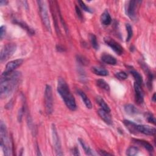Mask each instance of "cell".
<instances>
[{
	"label": "cell",
	"mask_w": 156,
	"mask_h": 156,
	"mask_svg": "<svg viewBox=\"0 0 156 156\" xmlns=\"http://www.w3.org/2000/svg\"><path fill=\"white\" fill-rule=\"evenodd\" d=\"M52 136L53 140V143L54 146L55 152L57 155H62L63 154L62 151V147H61V143L60 141L59 136L57 133V130L56 129L55 126L53 124H52Z\"/></svg>",
	"instance_id": "obj_7"
},
{
	"label": "cell",
	"mask_w": 156,
	"mask_h": 156,
	"mask_svg": "<svg viewBox=\"0 0 156 156\" xmlns=\"http://www.w3.org/2000/svg\"><path fill=\"white\" fill-rule=\"evenodd\" d=\"M101 60L108 65H114L116 64V59L112 56V55H110L108 54H103L101 55Z\"/></svg>",
	"instance_id": "obj_14"
},
{
	"label": "cell",
	"mask_w": 156,
	"mask_h": 156,
	"mask_svg": "<svg viewBox=\"0 0 156 156\" xmlns=\"http://www.w3.org/2000/svg\"><path fill=\"white\" fill-rule=\"evenodd\" d=\"M99 152V154L101 155H104V156H106V155H112V154H110V153H108L107 152H106L105 151H104V150H100L98 151Z\"/></svg>",
	"instance_id": "obj_36"
},
{
	"label": "cell",
	"mask_w": 156,
	"mask_h": 156,
	"mask_svg": "<svg viewBox=\"0 0 156 156\" xmlns=\"http://www.w3.org/2000/svg\"><path fill=\"white\" fill-rule=\"evenodd\" d=\"M139 149L135 146H130L126 151V154L129 156H134L138 154Z\"/></svg>",
	"instance_id": "obj_27"
},
{
	"label": "cell",
	"mask_w": 156,
	"mask_h": 156,
	"mask_svg": "<svg viewBox=\"0 0 156 156\" xmlns=\"http://www.w3.org/2000/svg\"><path fill=\"white\" fill-rule=\"evenodd\" d=\"M104 42L118 55H121L123 53V48L115 40L109 37L104 38Z\"/></svg>",
	"instance_id": "obj_9"
},
{
	"label": "cell",
	"mask_w": 156,
	"mask_h": 156,
	"mask_svg": "<svg viewBox=\"0 0 156 156\" xmlns=\"http://www.w3.org/2000/svg\"><path fill=\"white\" fill-rule=\"evenodd\" d=\"M16 46L15 43H7L1 49L0 54V60L1 62L7 60L15 52Z\"/></svg>",
	"instance_id": "obj_6"
},
{
	"label": "cell",
	"mask_w": 156,
	"mask_h": 156,
	"mask_svg": "<svg viewBox=\"0 0 156 156\" xmlns=\"http://www.w3.org/2000/svg\"><path fill=\"white\" fill-rule=\"evenodd\" d=\"M89 39L92 47L96 50L99 49V44L97 41V38L96 35L93 34H90L89 35Z\"/></svg>",
	"instance_id": "obj_26"
},
{
	"label": "cell",
	"mask_w": 156,
	"mask_h": 156,
	"mask_svg": "<svg viewBox=\"0 0 156 156\" xmlns=\"http://www.w3.org/2000/svg\"><path fill=\"white\" fill-rule=\"evenodd\" d=\"M14 23L18 24V26H21L23 29H24V30H26L27 31V32L30 34V35H34L35 34V31L30 28L26 23H24V21H18V20H14Z\"/></svg>",
	"instance_id": "obj_21"
},
{
	"label": "cell",
	"mask_w": 156,
	"mask_h": 156,
	"mask_svg": "<svg viewBox=\"0 0 156 156\" xmlns=\"http://www.w3.org/2000/svg\"><path fill=\"white\" fill-rule=\"evenodd\" d=\"M39 9V12L40 13V16L42 20V22L45 26L48 31L51 32V27L50 20L48 15V12L47 10V7L46 3L43 1H37Z\"/></svg>",
	"instance_id": "obj_4"
},
{
	"label": "cell",
	"mask_w": 156,
	"mask_h": 156,
	"mask_svg": "<svg viewBox=\"0 0 156 156\" xmlns=\"http://www.w3.org/2000/svg\"><path fill=\"white\" fill-rule=\"evenodd\" d=\"M101 22L104 26H108L112 23V18L107 10H105L101 14Z\"/></svg>",
	"instance_id": "obj_17"
},
{
	"label": "cell",
	"mask_w": 156,
	"mask_h": 156,
	"mask_svg": "<svg viewBox=\"0 0 156 156\" xmlns=\"http://www.w3.org/2000/svg\"><path fill=\"white\" fill-rule=\"evenodd\" d=\"M96 85L101 88V89H103L107 91H110V86L107 83V82L104 80V79H98L96 80Z\"/></svg>",
	"instance_id": "obj_24"
},
{
	"label": "cell",
	"mask_w": 156,
	"mask_h": 156,
	"mask_svg": "<svg viewBox=\"0 0 156 156\" xmlns=\"http://www.w3.org/2000/svg\"><path fill=\"white\" fill-rule=\"evenodd\" d=\"M91 71L94 74L101 76H106L108 74V71L101 66H93L91 68Z\"/></svg>",
	"instance_id": "obj_19"
},
{
	"label": "cell",
	"mask_w": 156,
	"mask_h": 156,
	"mask_svg": "<svg viewBox=\"0 0 156 156\" xmlns=\"http://www.w3.org/2000/svg\"><path fill=\"white\" fill-rule=\"evenodd\" d=\"M140 1H129L126 5V15L133 21L135 20L137 18L136 15V9L137 5Z\"/></svg>",
	"instance_id": "obj_8"
},
{
	"label": "cell",
	"mask_w": 156,
	"mask_h": 156,
	"mask_svg": "<svg viewBox=\"0 0 156 156\" xmlns=\"http://www.w3.org/2000/svg\"><path fill=\"white\" fill-rule=\"evenodd\" d=\"M21 73L13 71L2 73L0 79V94L1 98L9 96L17 87L20 80Z\"/></svg>",
	"instance_id": "obj_1"
},
{
	"label": "cell",
	"mask_w": 156,
	"mask_h": 156,
	"mask_svg": "<svg viewBox=\"0 0 156 156\" xmlns=\"http://www.w3.org/2000/svg\"><path fill=\"white\" fill-rule=\"evenodd\" d=\"M23 62V60L21 58L16 59L14 60H12L7 63L5 66V69L4 73H10L15 71L16 68L19 67Z\"/></svg>",
	"instance_id": "obj_12"
},
{
	"label": "cell",
	"mask_w": 156,
	"mask_h": 156,
	"mask_svg": "<svg viewBox=\"0 0 156 156\" xmlns=\"http://www.w3.org/2000/svg\"><path fill=\"white\" fill-rule=\"evenodd\" d=\"M78 141H79L80 145L82 146V148L84 150V152H85V154L88 155H94V153L93 152V151H92V149L90 148V147L85 142L84 140H83L81 138H79Z\"/></svg>",
	"instance_id": "obj_20"
},
{
	"label": "cell",
	"mask_w": 156,
	"mask_h": 156,
	"mask_svg": "<svg viewBox=\"0 0 156 156\" xmlns=\"http://www.w3.org/2000/svg\"><path fill=\"white\" fill-rule=\"evenodd\" d=\"M123 123L130 133H135V134L137 133V131H136V123H135L133 121L127 120V119L124 120Z\"/></svg>",
	"instance_id": "obj_18"
},
{
	"label": "cell",
	"mask_w": 156,
	"mask_h": 156,
	"mask_svg": "<svg viewBox=\"0 0 156 156\" xmlns=\"http://www.w3.org/2000/svg\"><path fill=\"white\" fill-rule=\"evenodd\" d=\"M0 145L5 155H12V150L10 141L8 136L6 126L2 121H1L0 122Z\"/></svg>",
	"instance_id": "obj_3"
},
{
	"label": "cell",
	"mask_w": 156,
	"mask_h": 156,
	"mask_svg": "<svg viewBox=\"0 0 156 156\" xmlns=\"http://www.w3.org/2000/svg\"><path fill=\"white\" fill-rule=\"evenodd\" d=\"M96 102L99 105V106L101 107L102 109H103L104 110L107 112H109V113L110 112V108L109 106L107 104L105 101L100 96L96 97Z\"/></svg>",
	"instance_id": "obj_23"
},
{
	"label": "cell",
	"mask_w": 156,
	"mask_h": 156,
	"mask_svg": "<svg viewBox=\"0 0 156 156\" xmlns=\"http://www.w3.org/2000/svg\"><path fill=\"white\" fill-rule=\"evenodd\" d=\"M73 154L74 155H80V153H79V149H78L77 147H75L73 148Z\"/></svg>",
	"instance_id": "obj_37"
},
{
	"label": "cell",
	"mask_w": 156,
	"mask_h": 156,
	"mask_svg": "<svg viewBox=\"0 0 156 156\" xmlns=\"http://www.w3.org/2000/svg\"><path fill=\"white\" fill-rule=\"evenodd\" d=\"M130 73L133 77L134 79L135 80V82L141 85L143 83V78L140 74L135 70H130Z\"/></svg>",
	"instance_id": "obj_25"
},
{
	"label": "cell",
	"mask_w": 156,
	"mask_h": 156,
	"mask_svg": "<svg viewBox=\"0 0 156 156\" xmlns=\"http://www.w3.org/2000/svg\"><path fill=\"white\" fill-rule=\"evenodd\" d=\"M57 90L66 107L72 111L76 110L77 105L75 99L72 94L66 82L62 77L58 79Z\"/></svg>",
	"instance_id": "obj_2"
},
{
	"label": "cell",
	"mask_w": 156,
	"mask_h": 156,
	"mask_svg": "<svg viewBox=\"0 0 156 156\" xmlns=\"http://www.w3.org/2000/svg\"><path fill=\"white\" fill-rule=\"evenodd\" d=\"M56 48H57V50L58 51H60V52H63V51H64V49H63V48H62V47H61L60 46H59V45H57V47H56Z\"/></svg>",
	"instance_id": "obj_38"
},
{
	"label": "cell",
	"mask_w": 156,
	"mask_h": 156,
	"mask_svg": "<svg viewBox=\"0 0 156 156\" xmlns=\"http://www.w3.org/2000/svg\"><path fill=\"white\" fill-rule=\"evenodd\" d=\"M115 76L119 80H125L127 78V74L124 71H119L115 73Z\"/></svg>",
	"instance_id": "obj_30"
},
{
	"label": "cell",
	"mask_w": 156,
	"mask_h": 156,
	"mask_svg": "<svg viewBox=\"0 0 156 156\" xmlns=\"http://www.w3.org/2000/svg\"><path fill=\"white\" fill-rule=\"evenodd\" d=\"M99 116L101 117V118L107 124L111 125L113 123V121L112 119V117L109 113V112H107L103 109L101 108L99 109L98 111Z\"/></svg>",
	"instance_id": "obj_13"
},
{
	"label": "cell",
	"mask_w": 156,
	"mask_h": 156,
	"mask_svg": "<svg viewBox=\"0 0 156 156\" xmlns=\"http://www.w3.org/2000/svg\"><path fill=\"white\" fill-rule=\"evenodd\" d=\"M24 108L23 107H21L20 109V110H19V112L18 113V121L20 122H21V121L22 116H23V115L24 113Z\"/></svg>",
	"instance_id": "obj_35"
},
{
	"label": "cell",
	"mask_w": 156,
	"mask_h": 156,
	"mask_svg": "<svg viewBox=\"0 0 156 156\" xmlns=\"http://www.w3.org/2000/svg\"><path fill=\"white\" fill-rule=\"evenodd\" d=\"M137 133H141L147 135H154L156 130L154 127L144 124H137L136 126Z\"/></svg>",
	"instance_id": "obj_10"
},
{
	"label": "cell",
	"mask_w": 156,
	"mask_h": 156,
	"mask_svg": "<svg viewBox=\"0 0 156 156\" xmlns=\"http://www.w3.org/2000/svg\"><path fill=\"white\" fill-rule=\"evenodd\" d=\"M5 30H6L5 26H1V27H0V38H1V39H2L3 37L5 36Z\"/></svg>",
	"instance_id": "obj_34"
},
{
	"label": "cell",
	"mask_w": 156,
	"mask_h": 156,
	"mask_svg": "<svg viewBox=\"0 0 156 156\" xmlns=\"http://www.w3.org/2000/svg\"><path fill=\"white\" fill-rule=\"evenodd\" d=\"M146 119L147 120L148 122H151V123H152L154 124H155V117L154 116V115L151 113H149V112H147L146 113Z\"/></svg>",
	"instance_id": "obj_32"
},
{
	"label": "cell",
	"mask_w": 156,
	"mask_h": 156,
	"mask_svg": "<svg viewBox=\"0 0 156 156\" xmlns=\"http://www.w3.org/2000/svg\"><path fill=\"white\" fill-rule=\"evenodd\" d=\"M77 92L79 94V95L80 96V97L81 98V99H82V101L83 102L84 104L85 105L86 107L89 109H91L92 108V104H91L90 99L86 95V94L80 90H77Z\"/></svg>",
	"instance_id": "obj_16"
},
{
	"label": "cell",
	"mask_w": 156,
	"mask_h": 156,
	"mask_svg": "<svg viewBox=\"0 0 156 156\" xmlns=\"http://www.w3.org/2000/svg\"><path fill=\"white\" fill-rule=\"evenodd\" d=\"M133 141L141 145L142 147H143L145 149H146L149 152H152L154 151L153 146L151 143H149L147 141H145L143 140H139V139H133Z\"/></svg>",
	"instance_id": "obj_15"
},
{
	"label": "cell",
	"mask_w": 156,
	"mask_h": 156,
	"mask_svg": "<svg viewBox=\"0 0 156 156\" xmlns=\"http://www.w3.org/2000/svg\"><path fill=\"white\" fill-rule=\"evenodd\" d=\"M76 14H77V16H78V18L80 19V20H83V15H82V12H81V10H80V9L78 7V6H76Z\"/></svg>",
	"instance_id": "obj_33"
},
{
	"label": "cell",
	"mask_w": 156,
	"mask_h": 156,
	"mask_svg": "<svg viewBox=\"0 0 156 156\" xmlns=\"http://www.w3.org/2000/svg\"><path fill=\"white\" fill-rule=\"evenodd\" d=\"M126 30L127 32V37L126 38V41H129L132 38V35H133V30L131 25L130 24H126Z\"/></svg>",
	"instance_id": "obj_28"
},
{
	"label": "cell",
	"mask_w": 156,
	"mask_h": 156,
	"mask_svg": "<svg viewBox=\"0 0 156 156\" xmlns=\"http://www.w3.org/2000/svg\"><path fill=\"white\" fill-rule=\"evenodd\" d=\"M124 110L127 114L131 115L137 114L138 112V110L136 108V107L131 104H126L124 106Z\"/></svg>",
	"instance_id": "obj_22"
},
{
	"label": "cell",
	"mask_w": 156,
	"mask_h": 156,
	"mask_svg": "<svg viewBox=\"0 0 156 156\" xmlns=\"http://www.w3.org/2000/svg\"><path fill=\"white\" fill-rule=\"evenodd\" d=\"M8 1H4V0H1L0 1V5H6L7 4Z\"/></svg>",
	"instance_id": "obj_39"
},
{
	"label": "cell",
	"mask_w": 156,
	"mask_h": 156,
	"mask_svg": "<svg viewBox=\"0 0 156 156\" xmlns=\"http://www.w3.org/2000/svg\"><path fill=\"white\" fill-rule=\"evenodd\" d=\"M44 102L46 113L50 115L53 112V96L52 88L49 85H46L45 87Z\"/></svg>",
	"instance_id": "obj_5"
},
{
	"label": "cell",
	"mask_w": 156,
	"mask_h": 156,
	"mask_svg": "<svg viewBox=\"0 0 156 156\" xmlns=\"http://www.w3.org/2000/svg\"><path fill=\"white\" fill-rule=\"evenodd\" d=\"M134 91H135V99L137 104H141L144 101V94L141 88V85L137 83H134Z\"/></svg>",
	"instance_id": "obj_11"
},
{
	"label": "cell",
	"mask_w": 156,
	"mask_h": 156,
	"mask_svg": "<svg viewBox=\"0 0 156 156\" xmlns=\"http://www.w3.org/2000/svg\"><path fill=\"white\" fill-rule=\"evenodd\" d=\"M152 101L155 102V93H154L152 96Z\"/></svg>",
	"instance_id": "obj_40"
},
{
	"label": "cell",
	"mask_w": 156,
	"mask_h": 156,
	"mask_svg": "<svg viewBox=\"0 0 156 156\" xmlns=\"http://www.w3.org/2000/svg\"><path fill=\"white\" fill-rule=\"evenodd\" d=\"M76 59H77V61L79 63V64L82 65H87L89 62L87 58L80 55H77L76 56Z\"/></svg>",
	"instance_id": "obj_29"
},
{
	"label": "cell",
	"mask_w": 156,
	"mask_h": 156,
	"mask_svg": "<svg viewBox=\"0 0 156 156\" xmlns=\"http://www.w3.org/2000/svg\"><path fill=\"white\" fill-rule=\"evenodd\" d=\"M78 2H79V4L80 7L82 8V9L83 10H84V11H85V12H90V13H92V12H93L92 10H91L88 6H87V5L84 3V2L82 1H79Z\"/></svg>",
	"instance_id": "obj_31"
}]
</instances>
